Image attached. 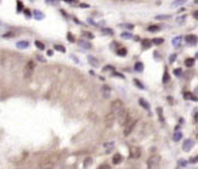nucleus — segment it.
<instances>
[{"mask_svg":"<svg viewBox=\"0 0 198 169\" xmlns=\"http://www.w3.org/2000/svg\"><path fill=\"white\" fill-rule=\"evenodd\" d=\"M141 155V148L138 146H132L130 147V157L131 159H138Z\"/></svg>","mask_w":198,"mask_h":169,"instance_id":"obj_6","label":"nucleus"},{"mask_svg":"<svg viewBox=\"0 0 198 169\" xmlns=\"http://www.w3.org/2000/svg\"><path fill=\"white\" fill-rule=\"evenodd\" d=\"M123 160V157H122V155L121 154H118V153H116L115 155H114V157H113V162L115 163V164H118V163H121V161Z\"/></svg>","mask_w":198,"mask_h":169,"instance_id":"obj_10","label":"nucleus"},{"mask_svg":"<svg viewBox=\"0 0 198 169\" xmlns=\"http://www.w3.org/2000/svg\"><path fill=\"white\" fill-rule=\"evenodd\" d=\"M96 169H110V167H109V164L103 163V164H101V166H98Z\"/></svg>","mask_w":198,"mask_h":169,"instance_id":"obj_20","label":"nucleus"},{"mask_svg":"<svg viewBox=\"0 0 198 169\" xmlns=\"http://www.w3.org/2000/svg\"><path fill=\"white\" fill-rule=\"evenodd\" d=\"M143 44H144L145 48H148V46L152 44V41H150V40H144V41H143Z\"/></svg>","mask_w":198,"mask_h":169,"instance_id":"obj_18","label":"nucleus"},{"mask_svg":"<svg viewBox=\"0 0 198 169\" xmlns=\"http://www.w3.org/2000/svg\"><path fill=\"white\" fill-rule=\"evenodd\" d=\"M162 42H163L162 38H155V40H153V43H155V44H161Z\"/></svg>","mask_w":198,"mask_h":169,"instance_id":"obj_22","label":"nucleus"},{"mask_svg":"<svg viewBox=\"0 0 198 169\" xmlns=\"http://www.w3.org/2000/svg\"><path fill=\"white\" fill-rule=\"evenodd\" d=\"M135 68H136V71L141 72V71L144 70V65H143V63H137V64H136V66H135Z\"/></svg>","mask_w":198,"mask_h":169,"instance_id":"obj_13","label":"nucleus"},{"mask_svg":"<svg viewBox=\"0 0 198 169\" xmlns=\"http://www.w3.org/2000/svg\"><path fill=\"white\" fill-rule=\"evenodd\" d=\"M135 82H136V83L138 84V86H139V88H144V86H143L141 83H139V81H138V80H135Z\"/></svg>","mask_w":198,"mask_h":169,"instance_id":"obj_24","label":"nucleus"},{"mask_svg":"<svg viewBox=\"0 0 198 169\" xmlns=\"http://www.w3.org/2000/svg\"><path fill=\"white\" fill-rule=\"evenodd\" d=\"M136 124H137V118H133V117L131 116V117L125 122V124L123 125V126H124V130H123L124 136H129V134L133 131Z\"/></svg>","mask_w":198,"mask_h":169,"instance_id":"obj_3","label":"nucleus"},{"mask_svg":"<svg viewBox=\"0 0 198 169\" xmlns=\"http://www.w3.org/2000/svg\"><path fill=\"white\" fill-rule=\"evenodd\" d=\"M118 1H131V0H118Z\"/></svg>","mask_w":198,"mask_h":169,"instance_id":"obj_28","label":"nucleus"},{"mask_svg":"<svg viewBox=\"0 0 198 169\" xmlns=\"http://www.w3.org/2000/svg\"><path fill=\"white\" fill-rule=\"evenodd\" d=\"M139 103H140V104H141V106H143L145 109H150V106H148V103H147V102H145L143 99H140V100H139Z\"/></svg>","mask_w":198,"mask_h":169,"instance_id":"obj_16","label":"nucleus"},{"mask_svg":"<svg viewBox=\"0 0 198 169\" xmlns=\"http://www.w3.org/2000/svg\"><path fill=\"white\" fill-rule=\"evenodd\" d=\"M91 163H93V161H91V159H90V157H88V159H86V160H85V163H83V167H85V168H86V167H89V166H90Z\"/></svg>","mask_w":198,"mask_h":169,"instance_id":"obj_17","label":"nucleus"},{"mask_svg":"<svg viewBox=\"0 0 198 169\" xmlns=\"http://www.w3.org/2000/svg\"><path fill=\"white\" fill-rule=\"evenodd\" d=\"M184 64H185L186 67H191V66H193V64H195V59H193V58H188V59H185Z\"/></svg>","mask_w":198,"mask_h":169,"instance_id":"obj_11","label":"nucleus"},{"mask_svg":"<svg viewBox=\"0 0 198 169\" xmlns=\"http://www.w3.org/2000/svg\"><path fill=\"white\" fill-rule=\"evenodd\" d=\"M34 68H35V64H34V61H28L27 64H26V66H25V68H23V78L25 79H29V78H31V75H33V72H34Z\"/></svg>","mask_w":198,"mask_h":169,"instance_id":"obj_4","label":"nucleus"},{"mask_svg":"<svg viewBox=\"0 0 198 169\" xmlns=\"http://www.w3.org/2000/svg\"><path fill=\"white\" fill-rule=\"evenodd\" d=\"M161 164V156L159 154H153L147 160V169H159Z\"/></svg>","mask_w":198,"mask_h":169,"instance_id":"obj_2","label":"nucleus"},{"mask_svg":"<svg viewBox=\"0 0 198 169\" xmlns=\"http://www.w3.org/2000/svg\"><path fill=\"white\" fill-rule=\"evenodd\" d=\"M115 119H116V117L111 114V112H109L107 116H106V118H104V122H106V125L107 126H111L114 123H115Z\"/></svg>","mask_w":198,"mask_h":169,"instance_id":"obj_7","label":"nucleus"},{"mask_svg":"<svg viewBox=\"0 0 198 169\" xmlns=\"http://www.w3.org/2000/svg\"><path fill=\"white\" fill-rule=\"evenodd\" d=\"M181 72H182V71H181V68H180V70H178V68H177V70H175V74H176V75L181 74Z\"/></svg>","mask_w":198,"mask_h":169,"instance_id":"obj_25","label":"nucleus"},{"mask_svg":"<svg viewBox=\"0 0 198 169\" xmlns=\"http://www.w3.org/2000/svg\"><path fill=\"white\" fill-rule=\"evenodd\" d=\"M67 38H70L71 41H74V38L72 37V35H71V34H68V35H67Z\"/></svg>","mask_w":198,"mask_h":169,"instance_id":"obj_26","label":"nucleus"},{"mask_svg":"<svg viewBox=\"0 0 198 169\" xmlns=\"http://www.w3.org/2000/svg\"><path fill=\"white\" fill-rule=\"evenodd\" d=\"M53 166H55V162L52 160H44L37 166L36 169H53Z\"/></svg>","mask_w":198,"mask_h":169,"instance_id":"obj_5","label":"nucleus"},{"mask_svg":"<svg viewBox=\"0 0 198 169\" xmlns=\"http://www.w3.org/2000/svg\"><path fill=\"white\" fill-rule=\"evenodd\" d=\"M27 46H28V42H25V41H23V42H19V43H18V48H20V49H21V48L25 49V48H27Z\"/></svg>","mask_w":198,"mask_h":169,"instance_id":"obj_15","label":"nucleus"},{"mask_svg":"<svg viewBox=\"0 0 198 169\" xmlns=\"http://www.w3.org/2000/svg\"><path fill=\"white\" fill-rule=\"evenodd\" d=\"M174 59H175V55H174V56H173V57L169 59V60H170V63H171V61H174Z\"/></svg>","mask_w":198,"mask_h":169,"instance_id":"obj_27","label":"nucleus"},{"mask_svg":"<svg viewBox=\"0 0 198 169\" xmlns=\"http://www.w3.org/2000/svg\"><path fill=\"white\" fill-rule=\"evenodd\" d=\"M182 139V133L181 132H175V134H174V140L175 141H180Z\"/></svg>","mask_w":198,"mask_h":169,"instance_id":"obj_14","label":"nucleus"},{"mask_svg":"<svg viewBox=\"0 0 198 169\" xmlns=\"http://www.w3.org/2000/svg\"><path fill=\"white\" fill-rule=\"evenodd\" d=\"M126 49H124V48H122V49H119L118 51H117V55L118 56H121V57H124V56H126Z\"/></svg>","mask_w":198,"mask_h":169,"instance_id":"obj_12","label":"nucleus"},{"mask_svg":"<svg viewBox=\"0 0 198 169\" xmlns=\"http://www.w3.org/2000/svg\"><path fill=\"white\" fill-rule=\"evenodd\" d=\"M185 40H186V42L189 44H196V42H197V37L195 35H189V36L185 37Z\"/></svg>","mask_w":198,"mask_h":169,"instance_id":"obj_9","label":"nucleus"},{"mask_svg":"<svg viewBox=\"0 0 198 169\" xmlns=\"http://www.w3.org/2000/svg\"><path fill=\"white\" fill-rule=\"evenodd\" d=\"M55 48H56V49H57V50H60V51H63V52H64V51H65V49H64V48H63V46H59V45H56V46H55Z\"/></svg>","mask_w":198,"mask_h":169,"instance_id":"obj_23","label":"nucleus"},{"mask_svg":"<svg viewBox=\"0 0 198 169\" xmlns=\"http://www.w3.org/2000/svg\"><path fill=\"white\" fill-rule=\"evenodd\" d=\"M35 44H36V46H37L38 49H41V50H43V49H44V44H43L42 42H40V41H36V42H35Z\"/></svg>","mask_w":198,"mask_h":169,"instance_id":"obj_19","label":"nucleus"},{"mask_svg":"<svg viewBox=\"0 0 198 169\" xmlns=\"http://www.w3.org/2000/svg\"><path fill=\"white\" fill-rule=\"evenodd\" d=\"M160 29V27H158V26H151V27H148V30L150 31H158Z\"/></svg>","mask_w":198,"mask_h":169,"instance_id":"obj_21","label":"nucleus"},{"mask_svg":"<svg viewBox=\"0 0 198 169\" xmlns=\"http://www.w3.org/2000/svg\"><path fill=\"white\" fill-rule=\"evenodd\" d=\"M124 103L121 101V100H115L111 102V114L117 118L123 111H124Z\"/></svg>","mask_w":198,"mask_h":169,"instance_id":"obj_1","label":"nucleus"},{"mask_svg":"<svg viewBox=\"0 0 198 169\" xmlns=\"http://www.w3.org/2000/svg\"><path fill=\"white\" fill-rule=\"evenodd\" d=\"M192 147H193V141H192L191 139H188V140L184 141V144H183V149H184L185 152L190 151Z\"/></svg>","mask_w":198,"mask_h":169,"instance_id":"obj_8","label":"nucleus"}]
</instances>
